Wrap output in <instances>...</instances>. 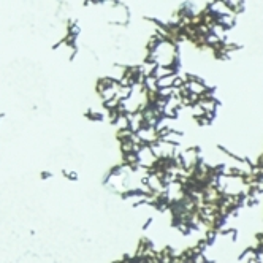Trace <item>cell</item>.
Returning a JSON list of instances; mask_svg holds the SVG:
<instances>
[{
  "label": "cell",
  "mask_w": 263,
  "mask_h": 263,
  "mask_svg": "<svg viewBox=\"0 0 263 263\" xmlns=\"http://www.w3.org/2000/svg\"><path fill=\"white\" fill-rule=\"evenodd\" d=\"M40 176H41V179H49V178H52V173H49V171H43Z\"/></svg>",
  "instance_id": "3"
},
{
  "label": "cell",
  "mask_w": 263,
  "mask_h": 263,
  "mask_svg": "<svg viewBox=\"0 0 263 263\" xmlns=\"http://www.w3.org/2000/svg\"><path fill=\"white\" fill-rule=\"evenodd\" d=\"M62 174L68 179V181H78V174H76L75 171H65V170H64Z\"/></svg>",
  "instance_id": "2"
},
{
  "label": "cell",
  "mask_w": 263,
  "mask_h": 263,
  "mask_svg": "<svg viewBox=\"0 0 263 263\" xmlns=\"http://www.w3.org/2000/svg\"><path fill=\"white\" fill-rule=\"evenodd\" d=\"M86 117L90 121V122H95V124H100L106 119V113L105 111H95V109H90V111L86 113Z\"/></svg>",
  "instance_id": "1"
}]
</instances>
